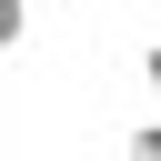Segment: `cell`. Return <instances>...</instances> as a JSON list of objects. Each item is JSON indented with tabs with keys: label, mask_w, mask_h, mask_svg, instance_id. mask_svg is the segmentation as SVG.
<instances>
[{
	"label": "cell",
	"mask_w": 161,
	"mask_h": 161,
	"mask_svg": "<svg viewBox=\"0 0 161 161\" xmlns=\"http://www.w3.org/2000/svg\"><path fill=\"white\" fill-rule=\"evenodd\" d=\"M0 131H10V101H0Z\"/></svg>",
	"instance_id": "7a4b0ae2"
},
{
	"label": "cell",
	"mask_w": 161,
	"mask_h": 161,
	"mask_svg": "<svg viewBox=\"0 0 161 161\" xmlns=\"http://www.w3.org/2000/svg\"><path fill=\"white\" fill-rule=\"evenodd\" d=\"M20 40H30V10H20V0H0V50H20Z\"/></svg>",
	"instance_id": "6da1fadb"
}]
</instances>
